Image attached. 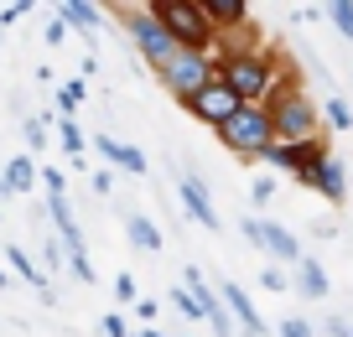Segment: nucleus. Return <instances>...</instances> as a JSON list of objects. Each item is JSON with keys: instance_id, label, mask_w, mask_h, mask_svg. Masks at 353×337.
<instances>
[{"instance_id": "obj_1", "label": "nucleus", "mask_w": 353, "mask_h": 337, "mask_svg": "<svg viewBox=\"0 0 353 337\" xmlns=\"http://www.w3.org/2000/svg\"><path fill=\"white\" fill-rule=\"evenodd\" d=\"M145 11H151V21H156V26H161V32L176 42V52H208L213 26L203 21L198 0H151Z\"/></svg>"}, {"instance_id": "obj_2", "label": "nucleus", "mask_w": 353, "mask_h": 337, "mask_svg": "<svg viewBox=\"0 0 353 337\" xmlns=\"http://www.w3.org/2000/svg\"><path fill=\"white\" fill-rule=\"evenodd\" d=\"M317 120H322V109L312 104L301 88H291V94H281L276 104H270V135H276L281 145H307V141H317Z\"/></svg>"}, {"instance_id": "obj_3", "label": "nucleus", "mask_w": 353, "mask_h": 337, "mask_svg": "<svg viewBox=\"0 0 353 337\" xmlns=\"http://www.w3.org/2000/svg\"><path fill=\"white\" fill-rule=\"evenodd\" d=\"M213 78H219L239 104H265V94H270V63L254 57V52H229L213 68Z\"/></svg>"}, {"instance_id": "obj_4", "label": "nucleus", "mask_w": 353, "mask_h": 337, "mask_svg": "<svg viewBox=\"0 0 353 337\" xmlns=\"http://www.w3.org/2000/svg\"><path fill=\"white\" fill-rule=\"evenodd\" d=\"M219 135H223V145H229L234 156H260L265 145L276 141V135H270V109L265 104H239L229 120L219 125Z\"/></svg>"}, {"instance_id": "obj_5", "label": "nucleus", "mask_w": 353, "mask_h": 337, "mask_svg": "<svg viewBox=\"0 0 353 337\" xmlns=\"http://www.w3.org/2000/svg\"><path fill=\"white\" fill-rule=\"evenodd\" d=\"M213 78V63H208V52H176L172 63L161 68V83L172 88V99H182L188 104L192 94H198L203 83Z\"/></svg>"}, {"instance_id": "obj_6", "label": "nucleus", "mask_w": 353, "mask_h": 337, "mask_svg": "<svg viewBox=\"0 0 353 337\" xmlns=\"http://www.w3.org/2000/svg\"><path fill=\"white\" fill-rule=\"evenodd\" d=\"M260 156H265L270 166H281V172H291L296 182H312V172H317V161H322L327 151H322V141H307V145H281V141H270Z\"/></svg>"}, {"instance_id": "obj_7", "label": "nucleus", "mask_w": 353, "mask_h": 337, "mask_svg": "<svg viewBox=\"0 0 353 337\" xmlns=\"http://www.w3.org/2000/svg\"><path fill=\"white\" fill-rule=\"evenodd\" d=\"M182 280H188L182 291H188L192 301H198L203 322H213V332H219V337H229V332H234V316H229V306H223V296L208 285V275H203V270H182Z\"/></svg>"}, {"instance_id": "obj_8", "label": "nucleus", "mask_w": 353, "mask_h": 337, "mask_svg": "<svg viewBox=\"0 0 353 337\" xmlns=\"http://www.w3.org/2000/svg\"><path fill=\"white\" fill-rule=\"evenodd\" d=\"M130 37H135V47L145 52V63H151V68H166L176 57V42L151 21V11H130Z\"/></svg>"}, {"instance_id": "obj_9", "label": "nucleus", "mask_w": 353, "mask_h": 337, "mask_svg": "<svg viewBox=\"0 0 353 337\" xmlns=\"http://www.w3.org/2000/svg\"><path fill=\"white\" fill-rule=\"evenodd\" d=\"M188 109H192V120H203V125H213V130H219V125L229 120L234 109H239V99H234L229 88L219 83V78H208V83H203L198 94L188 99Z\"/></svg>"}, {"instance_id": "obj_10", "label": "nucleus", "mask_w": 353, "mask_h": 337, "mask_svg": "<svg viewBox=\"0 0 353 337\" xmlns=\"http://www.w3.org/2000/svg\"><path fill=\"white\" fill-rule=\"evenodd\" d=\"M176 197H182V207L192 213V223H203L208 234L223 229V218H219V207H213V197H208V187H203V176L182 172V182H176Z\"/></svg>"}, {"instance_id": "obj_11", "label": "nucleus", "mask_w": 353, "mask_h": 337, "mask_svg": "<svg viewBox=\"0 0 353 337\" xmlns=\"http://www.w3.org/2000/svg\"><path fill=\"white\" fill-rule=\"evenodd\" d=\"M94 151H104V161L110 166H120V172H130V176H145V156L135 151V145H125V141H114V135H94Z\"/></svg>"}, {"instance_id": "obj_12", "label": "nucleus", "mask_w": 353, "mask_h": 337, "mask_svg": "<svg viewBox=\"0 0 353 337\" xmlns=\"http://www.w3.org/2000/svg\"><path fill=\"white\" fill-rule=\"evenodd\" d=\"M219 296H223V306H229V316H239V327H244V332H250V337H265V316L254 312V301L239 291V285H234V280H223V291H219Z\"/></svg>"}, {"instance_id": "obj_13", "label": "nucleus", "mask_w": 353, "mask_h": 337, "mask_svg": "<svg viewBox=\"0 0 353 337\" xmlns=\"http://www.w3.org/2000/svg\"><path fill=\"white\" fill-rule=\"evenodd\" d=\"M260 249H270L276 260H286V265H296L301 254H307V249H301V239H296V234H286L281 223H265V218H260Z\"/></svg>"}, {"instance_id": "obj_14", "label": "nucleus", "mask_w": 353, "mask_h": 337, "mask_svg": "<svg viewBox=\"0 0 353 337\" xmlns=\"http://www.w3.org/2000/svg\"><path fill=\"white\" fill-rule=\"evenodd\" d=\"M307 187H317V192L327 197V203H338V207H343V197H348V176H343V166L332 161V156H322V161H317V172H312Z\"/></svg>"}, {"instance_id": "obj_15", "label": "nucleus", "mask_w": 353, "mask_h": 337, "mask_svg": "<svg viewBox=\"0 0 353 337\" xmlns=\"http://www.w3.org/2000/svg\"><path fill=\"white\" fill-rule=\"evenodd\" d=\"M198 11L208 26H244L250 21V6L244 0H198Z\"/></svg>"}, {"instance_id": "obj_16", "label": "nucleus", "mask_w": 353, "mask_h": 337, "mask_svg": "<svg viewBox=\"0 0 353 337\" xmlns=\"http://www.w3.org/2000/svg\"><path fill=\"white\" fill-rule=\"evenodd\" d=\"M296 291L307 296V301H322V296L332 291V285H327V270H322L312 254H301V260H296Z\"/></svg>"}, {"instance_id": "obj_17", "label": "nucleus", "mask_w": 353, "mask_h": 337, "mask_svg": "<svg viewBox=\"0 0 353 337\" xmlns=\"http://www.w3.org/2000/svg\"><path fill=\"white\" fill-rule=\"evenodd\" d=\"M6 265H11V270L21 275V280L32 285L37 296H47V301H52V291H47V275H42V270H37V265H32V254H26L21 244H6Z\"/></svg>"}, {"instance_id": "obj_18", "label": "nucleus", "mask_w": 353, "mask_h": 337, "mask_svg": "<svg viewBox=\"0 0 353 337\" xmlns=\"http://www.w3.org/2000/svg\"><path fill=\"white\" fill-rule=\"evenodd\" d=\"M125 234H130V244L135 249H145V254H161V229H156L145 213H130L125 218Z\"/></svg>"}, {"instance_id": "obj_19", "label": "nucleus", "mask_w": 353, "mask_h": 337, "mask_svg": "<svg viewBox=\"0 0 353 337\" xmlns=\"http://www.w3.org/2000/svg\"><path fill=\"white\" fill-rule=\"evenodd\" d=\"M57 21L63 26H78V32H94V26H99V6H88V0H63V6H57Z\"/></svg>"}, {"instance_id": "obj_20", "label": "nucleus", "mask_w": 353, "mask_h": 337, "mask_svg": "<svg viewBox=\"0 0 353 337\" xmlns=\"http://www.w3.org/2000/svg\"><path fill=\"white\" fill-rule=\"evenodd\" d=\"M0 182H6V192H32V187H37V161H32V156H11Z\"/></svg>"}, {"instance_id": "obj_21", "label": "nucleus", "mask_w": 353, "mask_h": 337, "mask_svg": "<svg viewBox=\"0 0 353 337\" xmlns=\"http://www.w3.org/2000/svg\"><path fill=\"white\" fill-rule=\"evenodd\" d=\"M322 120H327L332 130H353V104H348L343 94H332L327 104H322Z\"/></svg>"}, {"instance_id": "obj_22", "label": "nucleus", "mask_w": 353, "mask_h": 337, "mask_svg": "<svg viewBox=\"0 0 353 337\" xmlns=\"http://www.w3.org/2000/svg\"><path fill=\"white\" fill-rule=\"evenodd\" d=\"M57 135H63V151L73 156V166H83V151H88V145H83V130H78L73 120H57Z\"/></svg>"}, {"instance_id": "obj_23", "label": "nucleus", "mask_w": 353, "mask_h": 337, "mask_svg": "<svg viewBox=\"0 0 353 337\" xmlns=\"http://www.w3.org/2000/svg\"><path fill=\"white\" fill-rule=\"evenodd\" d=\"M322 16H327V21H332V26H338V32L353 42V0H332V6H327Z\"/></svg>"}, {"instance_id": "obj_24", "label": "nucleus", "mask_w": 353, "mask_h": 337, "mask_svg": "<svg viewBox=\"0 0 353 337\" xmlns=\"http://www.w3.org/2000/svg\"><path fill=\"white\" fill-rule=\"evenodd\" d=\"M83 94H88V88H83V78H73V83H63V88H57V104H63V120H73V109L83 104Z\"/></svg>"}, {"instance_id": "obj_25", "label": "nucleus", "mask_w": 353, "mask_h": 337, "mask_svg": "<svg viewBox=\"0 0 353 337\" xmlns=\"http://www.w3.org/2000/svg\"><path fill=\"white\" fill-rule=\"evenodd\" d=\"M68 265H73V280L94 285V265H88V254H83V249H68Z\"/></svg>"}, {"instance_id": "obj_26", "label": "nucleus", "mask_w": 353, "mask_h": 337, "mask_svg": "<svg viewBox=\"0 0 353 337\" xmlns=\"http://www.w3.org/2000/svg\"><path fill=\"white\" fill-rule=\"evenodd\" d=\"M37 182H47V197H63V187H68V176L57 172V166H42L37 172Z\"/></svg>"}, {"instance_id": "obj_27", "label": "nucleus", "mask_w": 353, "mask_h": 337, "mask_svg": "<svg viewBox=\"0 0 353 337\" xmlns=\"http://www.w3.org/2000/svg\"><path fill=\"white\" fill-rule=\"evenodd\" d=\"M281 337H317V327H312L307 316H286V322H281Z\"/></svg>"}, {"instance_id": "obj_28", "label": "nucleus", "mask_w": 353, "mask_h": 337, "mask_svg": "<svg viewBox=\"0 0 353 337\" xmlns=\"http://www.w3.org/2000/svg\"><path fill=\"white\" fill-rule=\"evenodd\" d=\"M114 301H141V285H135V275H120V280H114Z\"/></svg>"}, {"instance_id": "obj_29", "label": "nucleus", "mask_w": 353, "mask_h": 337, "mask_svg": "<svg viewBox=\"0 0 353 337\" xmlns=\"http://www.w3.org/2000/svg\"><path fill=\"white\" fill-rule=\"evenodd\" d=\"M172 306H176V312H182V316H188V322H203V312H198V301H192V296H188V291H172Z\"/></svg>"}, {"instance_id": "obj_30", "label": "nucleus", "mask_w": 353, "mask_h": 337, "mask_svg": "<svg viewBox=\"0 0 353 337\" xmlns=\"http://www.w3.org/2000/svg\"><path fill=\"white\" fill-rule=\"evenodd\" d=\"M260 285H265V291H291V280L276 270V265H270V270H260Z\"/></svg>"}, {"instance_id": "obj_31", "label": "nucleus", "mask_w": 353, "mask_h": 337, "mask_svg": "<svg viewBox=\"0 0 353 337\" xmlns=\"http://www.w3.org/2000/svg\"><path fill=\"white\" fill-rule=\"evenodd\" d=\"M250 197H254V207H265L270 197H276V182H270V176H260V182L250 187Z\"/></svg>"}, {"instance_id": "obj_32", "label": "nucleus", "mask_w": 353, "mask_h": 337, "mask_svg": "<svg viewBox=\"0 0 353 337\" xmlns=\"http://www.w3.org/2000/svg\"><path fill=\"white\" fill-rule=\"evenodd\" d=\"M47 145V130H42V120H26V151H42Z\"/></svg>"}, {"instance_id": "obj_33", "label": "nucleus", "mask_w": 353, "mask_h": 337, "mask_svg": "<svg viewBox=\"0 0 353 337\" xmlns=\"http://www.w3.org/2000/svg\"><path fill=\"white\" fill-rule=\"evenodd\" d=\"M42 244H47V254H42V265H47V275L57 270V260H63V244L52 239V234H42Z\"/></svg>"}, {"instance_id": "obj_34", "label": "nucleus", "mask_w": 353, "mask_h": 337, "mask_svg": "<svg viewBox=\"0 0 353 337\" xmlns=\"http://www.w3.org/2000/svg\"><path fill=\"white\" fill-rule=\"evenodd\" d=\"M104 332L110 337H130V322H125V316H104Z\"/></svg>"}, {"instance_id": "obj_35", "label": "nucleus", "mask_w": 353, "mask_h": 337, "mask_svg": "<svg viewBox=\"0 0 353 337\" xmlns=\"http://www.w3.org/2000/svg\"><path fill=\"white\" fill-rule=\"evenodd\" d=\"M239 234H244L250 244H260V218H239Z\"/></svg>"}, {"instance_id": "obj_36", "label": "nucleus", "mask_w": 353, "mask_h": 337, "mask_svg": "<svg viewBox=\"0 0 353 337\" xmlns=\"http://www.w3.org/2000/svg\"><path fill=\"white\" fill-rule=\"evenodd\" d=\"M63 37H68V26H63V21H47V47H57Z\"/></svg>"}, {"instance_id": "obj_37", "label": "nucleus", "mask_w": 353, "mask_h": 337, "mask_svg": "<svg viewBox=\"0 0 353 337\" xmlns=\"http://www.w3.org/2000/svg\"><path fill=\"white\" fill-rule=\"evenodd\" d=\"M110 187H114V176H110V172H94V192L110 197Z\"/></svg>"}, {"instance_id": "obj_38", "label": "nucleus", "mask_w": 353, "mask_h": 337, "mask_svg": "<svg viewBox=\"0 0 353 337\" xmlns=\"http://www.w3.org/2000/svg\"><path fill=\"white\" fill-rule=\"evenodd\" d=\"M135 316H141V322L151 327V322H156V301H135Z\"/></svg>"}, {"instance_id": "obj_39", "label": "nucleus", "mask_w": 353, "mask_h": 337, "mask_svg": "<svg viewBox=\"0 0 353 337\" xmlns=\"http://www.w3.org/2000/svg\"><path fill=\"white\" fill-rule=\"evenodd\" d=\"M6 285H11V275H6V270H0V291H6Z\"/></svg>"}, {"instance_id": "obj_40", "label": "nucleus", "mask_w": 353, "mask_h": 337, "mask_svg": "<svg viewBox=\"0 0 353 337\" xmlns=\"http://www.w3.org/2000/svg\"><path fill=\"white\" fill-rule=\"evenodd\" d=\"M343 337H353V327H348V332H343Z\"/></svg>"}, {"instance_id": "obj_41", "label": "nucleus", "mask_w": 353, "mask_h": 337, "mask_svg": "<svg viewBox=\"0 0 353 337\" xmlns=\"http://www.w3.org/2000/svg\"><path fill=\"white\" fill-rule=\"evenodd\" d=\"M130 337H135V332H130Z\"/></svg>"}]
</instances>
